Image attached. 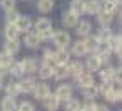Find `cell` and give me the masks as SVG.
<instances>
[{
	"instance_id": "6da1fadb",
	"label": "cell",
	"mask_w": 122,
	"mask_h": 111,
	"mask_svg": "<svg viewBox=\"0 0 122 111\" xmlns=\"http://www.w3.org/2000/svg\"><path fill=\"white\" fill-rule=\"evenodd\" d=\"M54 42L59 46V47H67L69 44H70V35H69V32H65V30H57V32H54Z\"/></svg>"
},
{
	"instance_id": "7a4b0ae2",
	"label": "cell",
	"mask_w": 122,
	"mask_h": 111,
	"mask_svg": "<svg viewBox=\"0 0 122 111\" xmlns=\"http://www.w3.org/2000/svg\"><path fill=\"white\" fill-rule=\"evenodd\" d=\"M55 96H57L59 101H67V99L72 98V88L69 84H60L55 91Z\"/></svg>"
},
{
	"instance_id": "3957f363",
	"label": "cell",
	"mask_w": 122,
	"mask_h": 111,
	"mask_svg": "<svg viewBox=\"0 0 122 111\" xmlns=\"http://www.w3.org/2000/svg\"><path fill=\"white\" fill-rule=\"evenodd\" d=\"M15 27L19 29V32H27V30H30V27H32V20H30V17L19 15V19L15 20Z\"/></svg>"
},
{
	"instance_id": "277c9868",
	"label": "cell",
	"mask_w": 122,
	"mask_h": 111,
	"mask_svg": "<svg viewBox=\"0 0 122 111\" xmlns=\"http://www.w3.org/2000/svg\"><path fill=\"white\" fill-rule=\"evenodd\" d=\"M70 12L75 14L77 17L85 14V0H72L70 2Z\"/></svg>"
},
{
	"instance_id": "5b68a950",
	"label": "cell",
	"mask_w": 122,
	"mask_h": 111,
	"mask_svg": "<svg viewBox=\"0 0 122 111\" xmlns=\"http://www.w3.org/2000/svg\"><path fill=\"white\" fill-rule=\"evenodd\" d=\"M52 76L55 77V79H64V77H67L69 76V67H67V64H59V66H54L52 67Z\"/></svg>"
},
{
	"instance_id": "8992f818",
	"label": "cell",
	"mask_w": 122,
	"mask_h": 111,
	"mask_svg": "<svg viewBox=\"0 0 122 111\" xmlns=\"http://www.w3.org/2000/svg\"><path fill=\"white\" fill-rule=\"evenodd\" d=\"M75 79H77V82H79V86H80V88L89 86V84H92V82H94V76H92V72H87V71H82Z\"/></svg>"
},
{
	"instance_id": "52a82bcc",
	"label": "cell",
	"mask_w": 122,
	"mask_h": 111,
	"mask_svg": "<svg viewBox=\"0 0 122 111\" xmlns=\"http://www.w3.org/2000/svg\"><path fill=\"white\" fill-rule=\"evenodd\" d=\"M32 93L35 94L37 99H44V98H47L50 94V88L47 84H35V88H34Z\"/></svg>"
},
{
	"instance_id": "ba28073f",
	"label": "cell",
	"mask_w": 122,
	"mask_h": 111,
	"mask_svg": "<svg viewBox=\"0 0 122 111\" xmlns=\"http://www.w3.org/2000/svg\"><path fill=\"white\" fill-rule=\"evenodd\" d=\"M82 93H84V96H85L87 99H94V98H97V94H99V86H97L95 82H92V84H89V86H84V88H82Z\"/></svg>"
},
{
	"instance_id": "9c48e42d",
	"label": "cell",
	"mask_w": 122,
	"mask_h": 111,
	"mask_svg": "<svg viewBox=\"0 0 122 111\" xmlns=\"http://www.w3.org/2000/svg\"><path fill=\"white\" fill-rule=\"evenodd\" d=\"M102 9V4L99 0H85V12L87 14H99Z\"/></svg>"
},
{
	"instance_id": "30bf717a",
	"label": "cell",
	"mask_w": 122,
	"mask_h": 111,
	"mask_svg": "<svg viewBox=\"0 0 122 111\" xmlns=\"http://www.w3.org/2000/svg\"><path fill=\"white\" fill-rule=\"evenodd\" d=\"M54 57H55V64H67L69 62V52L65 47H59V51L54 52Z\"/></svg>"
},
{
	"instance_id": "8fae6325",
	"label": "cell",
	"mask_w": 122,
	"mask_h": 111,
	"mask_svg": "<svg viewBox=\"0 0 122 111\" xmlns=\"http://www.w3.org/2000/svg\"><path fill=\"white\" fill-rule=\"evenodd\" d=\"M39 42H40V39H39V34L37 32H30V30H27L25 32V44L29 46V47H37L39 46Z\"/></svg>"
},
{
	"instance_id": "7c38bea8",
	"label": "cell",
	"mask_w": 122,
	"mask_h": 111,
	"mask_svg": "<svg viewBox=\"0 0 122 111\" xmlns=\"http://www.w3.org/2000/svg\"><path fill=\"white\" fill-rule=\"evenodd\" d=\"M20 66H22V71L24 72H35L37 71V64H35V61L32 59V57H25L22 62H20Z\"/></svg>"
},
{
	"instance_id": "4fadbf2b",
	"label": "cell",
	"mask_w": 122,
	"mask_h": 111,
	"mask_svg": "<svg viewBox=\"0 0 122 111\" xmlns=\"http://www.w3.org/2000/svg\"><path fill=\"white\" fill-rule=\"evenodd\" d=\"M104 96H105V99H107V101H110V103L120 101V89H112V88H110V84H109V89H105V91H104Z\"/></svg>"
},
{
	"instance_id": "5bb4252c",
	"label": "cell",
	"mask_w": 122,
	"mask_h": 111,
	"mask_svg": "<svg viewBox=\"0 0 122 111\" xmlns=\"http://www.w3.org/2000/svg\"><path fill=\"white\" fill-rule=\"evenodd\" d=\"M62 24L65 27H75L77 24V15L72 14V12H64L62 14Z\"/></svg>"
},
{
	"instance_id": "9a60e30c",
	"label": "cell",
	"mask_w": 122,
	"mask_h": 111,
	"mask_svg": "<svg viewBox=\"0 0 122 111\" xmlns=\"http://www.w3.org/2000/svg\"><path fill=\"white\" fill-rule=\"evenodd\" d=\"M75 27H77V30H75V32H77V35H80V37L89 35V34H90V30H92V27H90V24H89L87 20L75 24Z\"/></svg>"
},
{
	"instance_id": "2e32d148",
	"label": "cell",
	"mask_w": 122,
	"mask_h": 111,
	"mask_svg": "<svg viewBox=\"0 0 122 111\" xmlns=\"http://www.w3.org/2000/svg\"><path fill=\"white\" fill-rule=\"evenodd\" d=\"M19 34L20 32L15 27V24H7V27H5V37H7V41H17Z\"/></svg>"
},
{
	"instance_id": "e0dca14e",
	"label": "cell",
	"mask_w": 122,
	"mask_h": 111,
	"mask_svg": "<svg viewBox=\"0 0 122 111\" xmlns=\"http://www.w3.org/2000/svg\"><path fill=\"white\" fill-rule=\"evenodd\" d=\"M89 51H87V47H85V44H84V41H77L74 46H72V54L74 56H77V57H82V56H85Z\"/></svg>"
},
{
	"instance_id": "ac0fdd59",
	"label": "cell",
	"mask_w": 122,
	"mask_h": 111,
	"mask_svg": "<svg viewBox=\"0 0 122 111\" xmlns=\"http://www.w3.org/2000/svg\"><path fill=\"white\" fill-rule=\"evenodd\" d=\"M35 84H37V82H35L32 77H29V79L19 82V89H20V93H32L34 88H35Z\"/></svg>"
},
{
	"instance_id": "d6986e66",
	"label": "cell",
	"mask_w": 122,
	"mask_h": 111,
	"mask_svg": "<svg viewBox=\"0 0 122 111\" xmlns=\"http://www.w3.org/2000/svg\"><path fill=\"white\" fill-rule=\"evenodd\" d=\"M100 77H102L104 82H109V81H112L114 77H117V71H115L114 67H105V69L100 71Z\"/></svg>"
},
{
	"instance_id": "ffe728a7",
	"label": "cell",
	"mask_w": 122,
	"mask_h": 111,
	"mask_svg": "<svg viewBox=\"0 0 122 111\" xmlns=\"http://www.w3.org/2000/svg\"><path fill=\"white\" fill-rule=\"evenodd\" d=\"M42 101H44L45 108H47V109H52V111H54V109H57V108H59V103H60V101L57 99V96H55V94H52V96L49 94V96H47V98H44Z\"/></svg>"
},
{
	"instance_id": "44dd1931",
	"label": "cell",
	"mask_w": 122,
	"mask_h": 111,
	"mask_svg": "<svg viewBox=\"0 0 122 111\" xmlns=\"http://www.w3.org/2000/svg\"><path fill=\"white\" fill-rule=\"evenodd\" d=\"M2 109L4 111H14L15 108H17V103H15V98L14 96H7V98H4V101H2Z\"/></svg>"
},
{
	"instance_id": "7402d4cb",
	"label": "cell",
	"mask_w": 122,
	"mask_h": 111,
	"mask_svg": "<svg viewBox=\"0 0 122 111\" xmlns=\"http://www.w3.org/2000/svg\"><path fill=\"white\" fill-rule=\"evenodd\" d=\"M100 66H102V62H100V59H99L97 54H95V56H90V57L87 59V67H89V71H99Z\"/></svg>"
},
{
	"instance_id": "603a6c76",
	"label": "cell",
	"mask_w": 122,
	"mask_h": 111,
	"mask_svg": "<svg viewBox=\"0 0 122 111\" xmlns=\"http://www.w3.org/2000/svg\"><path fill=\"white\" fill-rule=\"evenodd\" d=\"M37 9L40 12H44V14L50 12L54 9V0H39V2H37Z\"/></svg>"
},
{
	"instance_id": "cb8c5ba5",
	"label": "cell",
	"mask_w": 122,
	"mask_h": 111,
	"mask_svg": "<svg viewBox=\"0 0 122 111\" xmlns=\"http://www.w3.org/2000/svg\"><path fill=\"white\" fill-rule=\"evenodd\" d=\"M85 37H87V39L84 41V44H85L87 51H95L97 46H99V39H97V35H85Z\"/></svg>"
},
{
	"instance_id": "d4e9b609",
	"label": "cell",
	"mask_w": 122,
	"mask_h": 111,
	"mask_svg": "<svg viewBox=\"0 0 122 111\" xmlns=\"http://www.w3.org/2000/svg\"><path fill=\"white\" fill-rule=\"evenodd\" d=\"M99 22L102 27H109L112 22V14L110 12H99Z\"/></svg>"
},
{
	"instance_id": "484cf974",
	"label": "cell",
	"mask_w": 122,
	"mask_h": 111,
	"mask_svg": "<svg viewBox=\"0 0 122 111\" xmlns=\"http://www.w3.org/2000/svg\"><path fill=\"white\" fill-rule=\"evenodd\" d=\"M35 29L37 32H42V30H47V29H52V22L49 19H39L37 24H35Z\"/></svg>"
},
{
	"instance_id": "4316f807",
	"label": "cell",
	"mask_w": 122,
	"mask_h": 111,
	"mask_svg": "<svg viewBox=\"0 0 122 111\" xmlns=\"http://www.w3.org/2000/svg\"><path fill=\"white\" fill-rule=\"evenodd\" d=\"M12 62H14V54L7 52V51L0 54V66H5V67H9Z\"/></svg>"
},
{
	"instance_id": "83f0119b",
	"label": "cell",
	"mask_w": 122,
	"mask_h": 111,
	"mask_svg": "<svg viewBox=\"0 0 122 111\" xmlns=\"http://www.w3.org/2000/svg\"><path fill=\"white\" fill-rule=\"evenodd\" d=\"M120 2V0H104V4H102V9H104V12H114L115 9H117V4Z\"/></svg>"
},
{
	"instance_id": "f1b7e54d",
	"label": "cell",
	"mask_w": 122,
	"mask_h": 111,
	"mask_svg": "<svg viewBox=\"0 0 122 111\" xmlns=\"http://www.w3.org/2000/svg\"><path fill=\"white\" fill-rule=\"evenodd\" d=\"M5 51L10 52V54H17V52L20 51V44H19V41H7V44H5Z\"/></svg>"
},
{
	"instance_id": "f546056e",
	"label": "cell",
	"mask_w": 122,
	"mask_h": 111,
	"mask_svg": "<svg viewBox=\"0 0 122 111\" xmlns=\"http://www.w3.org/2000/svg\"><path fill=\"white\" fill-rule=\"evenodd\" d=\"M82 71H84V66H82L80 62H72V64L69 66V74H72L74 77H77Z\"/></svg>"
},
{
	"instance_id": "4dcf8cb0",
	"label": "cell",
	"mask_w": 122,
	"mask_h": 111,
	"mask_svg": "<svg viewBox=\"0 0 122 111\" xmlns=\"http://www.w3.org/2000/svg\"><path fill=\"white\" fill-rule=\"evenodd\" d=\"M37 72H39V76H40L42 79H49V77H52V67L47 66V64H42L40 69H39Z\"/></svg>"
},
{
	"instance_id": "1f68e13d",
	"label": "cell",
	"mask_w": 122,
	"mask_h": 111,
	"mask_svg": "<svg viewBox=\"0 0 122 111\" xmlns=\"http://www.w3.org/2000/svg\"><path fill=\"white\" fill-rule=\"evenodd\" d=\"M9 72L12 74V76H22L24 74V71H22V66H20V62H12L10 66H9Z\"/></svg>"
},
{
	"instance_id": "d6a6232c",
	"label": "cell",
	"mask_w": 122,
	"mask_h": 111,
	"mask_svg": "<svg viewBox=\"0 0 122 111\" xmlns=\"http://www.w3.org/2000/svg\"><path fill=\"white\" fill-rule=\"evenodd\" d=\"M44 64H47L50 67L55 66V57H54V52L52 51H45V54H44Z\"/></svg>"
},
{
	"instance_id": "836d02e7",
	"label": "cell",
	"mask_w": 122,
	"mask_h": 111,
	"mask_svg": "<svg viewBox=\"0 0 122 111\" xmlns=\"http://www.w3.org/2000/svg\"><path fill=\"white\" fill-rule=\"evenodd\" d=\"M20 93V89H19V82H10V84H7V96H17Z\"/></svg>"
},
{
	"instance_id": "e575fe53",
	"label": "cell",
	"mask_w": 122,
	"mask_h": 111,
	"mask_svg": "<svg viewBox=\"0 0 122 111\" xmlns=\"http://www.w3.org/2000/svg\"><path fill=\"white\" fill-rule=\"evenodd\" d=\"M19 15H20V14L15 10V7L10 9V10H7V22H9V24H15V20L19 19Z\"/></svg>"
},
{
	"instance_id": "d590c367",
	"label": "cell",
	"mask_w": 122,
	"mask_h": 111,
	"mask_svg": "<svg viewBox=\"0 0 122 111\" xmlns=\"http://www.w3.org/2000/svg\"><path fill=\"white\" fill-rule=\"evenodd\" d=\"M110 37H112V32H110L109 27H104V29L97 34V39H99V41H109Z\"/></svg>"
},
{
	"instance_id": "8d00e7d4",
	"label": "cell",
	"mask_w": 122,
	"mask_h": 111,
	"mask_svg": "<svg viewBox=\"0 0 122 111\" xmlns=\"http://www.w3.org/2000/svg\"><path fill=\"white\" fill-rule=\"evenodd\" d=\"M37 34H39V39H40V41H50V39L54 37V32H52V29L42 30V32H37Z\"/></svg>"
},
{
	"instance_id": "74e56055",
	"label": "cell",
	"mask_w": 122,
	"mask_h": 111,
	"mask_svg": "<svg viewBox=\"0 0 122 111\" xmlns=\"http://www.w3.org/2000/svg\"><path fill=\"white\" fill-rule=\"evenodd\" d=\"M82 108V104L77 101V99H67V109H70V111H74V109H80Z\"/></svg>"
},
{
	"instance_id": "f35d334b",
	"label": "cell",
	"mask_w": 122,
	"mask_h": 111,
	"mask_svg": "<svg viewBox=\"0 0 122 111\" xmlns=\"http://www.w3.org/2000/svg\"><path fill=\"white\" fill-rule=\"evenodd\" d=\"M2 7H4L5 10L14 9V7H15V0H2Z\"/></svg>"
},
{
	"instance_id": "ab89813d",
	"label": "cell",
	"mask_w": 122,
	"mask_h": 111,
	"mask_svg": "<svg viewBox=\"0 0 122 111\" xmlns=\"http://www.w3.org/2000/svg\"><path fill=\"white\" fill-rule=\"evenodd\" d=\"M19 109H20V111H32V109H34V104L29 103V101H25V103H22V104L19 106Z\"/></svg>"
},
{
	"instance_id": "60d3db41",
	"label": "cell",
	"mask_w": 122,
	"mask_h": 111,
	"mask_svg": "<svg viewBox=\"0 0 122 111\" xmlns=\"http://www.w3.org/2000/svg\"><path fill=\"white\" fill-rule=\"evenodd\" d=\"M84 109H97V104L92 99H87V103L84 104Z\"/></svg>"
},
{
	"instance_id": "b9f144b4",
	"label": "cell",
	"mask_w": 122,
	"mask_h": 111,
	"mask_svg": "<svg viewBox=\"0 0 122 111\" xmlns=\"http://www.w3.org/2000/svg\"><path fill=\"white\" fill-rule=\"evenodd\" d=\"M7 72H9V67H5V66H0V77H4Z\"/></svg>"
},
{
	"instance_id": "7bdbcfd3",
	"label": "cell",
	"mask_w": 122,
	"mask_h": 111,
	"mask_svg": "<svg viewBox=\"0 0 122 111\" xmlns=\"http://www.w3.org/2000/svg\"><path fill=\"white\" fill-rule=\"evenodd\" d=\"M0 89H2V77H0Z\"/></svg>"
}]
</instances>
